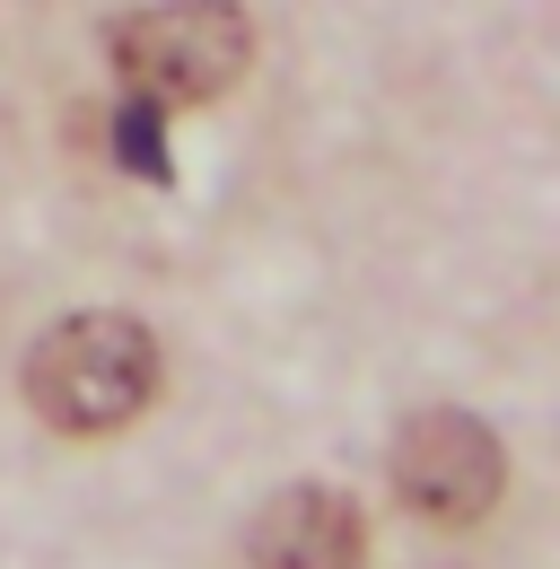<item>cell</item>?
Instances as JSON below:
<instances>
[{
    "instance_id": "1",
    "label": "cell",
    "mask_w": 560,
    "mask_h": 569,
    "mask_svg": "<svg viewBox=\"0 0 560 569\" xmlns=\"http://www.w3.org/2000/svg\"><path fill=\"white\" fill-rule=\"evenodd\" d=\"M27 403L62 438H106V429L140 421L158 403V333L114 307L44 325L27 351Z\"/></svg>"
},
{
    "instance_id": "2",
    "label": "cell",
    "mask_w": 560,
    "mask_h": 569,
    "mask_svg": "<svg viewBox=\"0 0 560 569\" xmlns=\"http://www.w3.org/2000/svg\"><path fill=\"white\" fill-rule=\"evenodd\" d=\"M106 53H114L123 88L149 106H210L246 79L254 27H246L237 0H158L140 18H114Z\"/></svg>"
},
{
    "instance_id": "3",
    "label": "cell",
    "mask_w": 560,
    "mask_h": 569,
    "mask_svg": "<svg viewBox=\"0 0 560 569\" xmlns=\"http://www.w3.org/2000/svg\"><path fill=\"white\" fill-rule=\"evenodd\" d=\"M394 499L412 508L420 526H447V535H464V526H482L499 491H508V447L490 438V421L473 412H456V403H429L412 421L394 429Z\"/></svg>"
},
{
    "instance_id": "4",
    "label": "cell",
    "mask_w": 560,
    "mask_h": 569,
    "mask_svg": "<svg viewBox=\"0 0 560 569\" xmlns=\"http://www.w3.org/2000/svg\"><path fill=\"white\" fill-rule=\"evenodd\" d=\"M246 569H368V517L333 482H289L246 526Z\"/></svg>"
},
{
    "instance_id": "5",
    "label": "cell",
    "mask_w": 560,
    "mask_h": 569,
    "mask_svg": "<svg viewBox=\"0 0 560 569\" xmlns=\"http://www.w3.org/2000/svg\"><path fill=\"white\" fill-rule=\"evenodd\" d=\"M114 132H123V167H140V176H167V149H158V106H149V97H132V106L114 114Z\"/></svg>"
}]
</instances>
